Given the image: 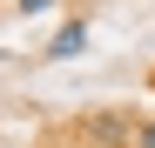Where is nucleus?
I'll use <instances>...</instances> for the list:
<instances>
[{
  "label": "nucleus",
  "instance_id": "obj_1",
  "mask_svg": "<svg viewBox=\"0 0 155 148\" xmlns=\"http://www.w3.org/2000/svg\"><path fill=\"white\" fill-rule=\"evenodd\" d=\"M88 141H101V148H128L135 128H128L121 114H88Z\"/></svg>",
  "mask_w": 155,
  "mask_h": 148
},
{
  "label": "nucleus",
  "instance_id": "obj_2",
  "mask_svg": "<svg viewBox=\"0 0 155 148\" xmlns=\"http://www.w3.org/2000/svg\"><path fill=\"white\" fill-rule=\"evenodd\" d=\"M81 47H88V27H81V20H68V27H61L54 40H47V61H74Z\"/></svg>",
  "mask_w": 155,
  "mask_h": 148
},
{
  "label": "nucleus",
  "instance_id": "obj_3",
  "mask_svg": "<svg viewBox=\"0 0 155 148\" xmlns=\"http://www.w3.org/2000/svg\"><path fill=\"white\" fill-rule=\"evenodd\" d=\"M135 148H155V121H148V128H135Z\"/></svg>",
  "mask_w": 155,
  "mask_h": 148
},
{
  "label": "nucleus",
  "instance_id": "obj_4",
  "mask_svg": "<svg viewBox=\"0 0 155 148\" xmlns=\"http://www.w3.org/2000/svg\"><path fill=\"white\" fill-rule=\"evenodd\" d=\"M47 7H54V0H20V14H47Z\"/></svg>",
  "mask_w": 155,
  "mask_h": 148
}]
</instances>
